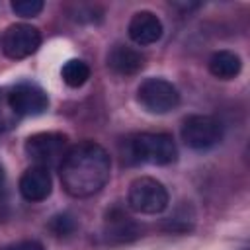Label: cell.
<instances>
[{
    "mask_svg": "<svg viewBox=\"0 0 250 250\" xmlns=\"http://www.w3.org/2000/svg\"><path fill=\"white\" fill-rule=\"evenodd\" d=\"M2 180H4V174H2V168H0V188H2Z\"/></svg>",
    "mask_w": 250,
    "mask_h": 250,
    "instance_id": "18",
    "label": "cell"
},
{
    "mask_svg": "<svg viewBox=\"0 0 250 250\" xmlns=\"http://www.w3.org/2000/svg\"><path fill=\"white\" fill-rule=\"evenodd\" d=\"M68 152V141L61 133H37L25 141V154L35 162V166L51 168L62 162Z\"/></svg>",
    "mask_w": 250,
    "mask_h": 250,
    "instance_id": "4",
    "label": "cell"
},
{
    "mask_svg": "<svg viewBox=\"0 0 250 250\" xmlns=\"http://www.w3.org/2000/svg\"><path fill=\"white\" fill-rule=\"evenodd\" d=\"M0 250H45L41 242L37 240H20V242H12V244H6L2 246Z\"/></svg>",
    "mask_w": 250,
    "mask_h": 250,
    "instance_id": "17",
    "label": "cell"
},
{
    "mask_svg": "<svg viewBox=\"0 0 250 250\" xmlns=\"http://www.w3.org/2000/svg\"><path fill=\"white\" fill-rule=\"evenodd\" d=\"M107 66L121 76H131L145 66V55L133 47L115 45L107 55Z\"/></svg>",
    "mask_w": 250,
    "mask_h": 250,
    "instance_id": "11",
    "label": "cell"
},
{
    "mask_svg": "<svg viewBox=\"0 0 250 250\" xmlns=\"http://www.w3.org/2000/svg\"><path fill=\"white\" fill-rule=\"evenodd\" d=\"M41 33L37 27L27 23L10 25L2 35V51L10 59H25L37 51Z\"/></svg>",
    "mask_w": 250,
    "mask_h": 250,
    "instance_id": "7",
    "label": "cell"
},
{
    "mask_svg": "<svg viewBox=\"0 0 250 250\" xmlns=\"http://www.w3.org/2000/svg\"><path fill=\"white\" fill-rule=\"evenodd\" d=\"M129 154L135 162L166 166L178 156L176 143L166 133H139L129 139Z\"/></svg>",
    "mask_w": 250,
    "mask_h": 250,
    "instance_id": "2",
    "label": "cell"
},
{
    "mask_svg": "<svg viewBox=\"0 0 250 250\" xmlns=\"http://www.w3.org/2000/svg\"><path fill=\"white\" fill-rule=\"evenodd\" d=\"M61 78H62V82H64L66 86L78 88V86H82V84L90 78V68H88V64H86L84 61H80V59H70V61H66V62L62 64V68H61Z\"/></svg>",
    "mask_w": 250,
    "mask_h": 250,
    "instance_id": "14",
    "label": "cell"
},
{
    "mask_svg": "<svg viewBox=\"0 0 250 250\" xmlns=\"http://www.w3.org/2000/svg\"><path fill=\"white\" fill-rule=\"evenodd\" d=\"M240 68H242L240 57L234 55L232 51H217L209 59V72L221 80L234 78L240 72Z\"/></svg>",
    "mask_w": 250,
    "mask_h": 250,
    "instance_id": "12",
    "label": "cell"
},
{
    "mask_svg": "<svg viewBox=\"0 0 250 250\" xmlns=\"http://www.w3.org/2000/svg\"><path fill=\"white\" fill-rule=\"evenodd\" d=\"M105 232H107V238L123 242V240H131V238L137 236V225L125 213H121L119 209H113L107 215Z\"/></svg>",
    "mask_w": 250,
    "mask_h": 250,
    "instance_id": "13",
    "label": "cell"
},
{
    "mask_svg": "<svg viewBox=\"0 0 250 250\" xmlns=\"http://www.w3.org/2000/svg\"><path fill=\"white\" fill-rule=\"evenodd\" d=\"M111 160L104 146L84 141L68 148L61 162V182L68 195L90 197L109 180Z\"/></svg>",
    "mask_w": 250,
    "mask_h": 250,
    "instance_id": "1",
    "label": "cell"
},
{
    "mask_svg": "<svg viewBox=\"0 0 250 250\" xmlns=\"http://www.w3.org/2000/svg\"><path fill=\"white\" fill-rule=\"evenodd\" d=\"M127 201H129V207L137 213L156 215L168 207V191L158 180L141 176L131 182Z\"/></svg>",
    "mask_w": 250,
    "mask_h": 250,
    "instance_id": "3",
    "label": "cell"
},
{
    "mask_svg": "<svg viewBox=\"0 0 250 250\" xmlns=\"http://www.w3.org/2000/svg\"><path fill=\"white\" fill-rule=\"evenodd\" d=\"M137 100L148 113H168L180 104V94L164 78H146L137 90Z\"/></svg>",
    "mask_w": 250,
    "mask_h": 250,
    "instance_id": "5",
    "label": "cell"
},
{
    "mask_svg": "<svg viewBox=\"0 0 250 250\" xmlns=\"http://www.w3.org/2000/svg\"><path fill=\"white\" fill-rule=\"evenodd\" d=\"M43 6L45 4L41 0H14L12 2V10L21 18H33V16L41 14Z\"/></svg>",
    "mask_w": 250,
    "mask_h": 250,
    "instance_id": "15",
    "label": "cell"
},
{
    "mask_svg": "<svg viewBox=\"0 0 250 250\" xmlns=\"http://www.w3.org/2000/svg\"><path fill=\"white\" fill-rule=\"evenodd\" d=\"M221 137L223 127L211 115H189L182 125V141L193 150L213 148Z\"/></svg>",
    "mask_w": 250,
    "mask_h": 250,
    "instance_id": "6",
    "label": "cell"
},
{
    "mask_svg": "<svg viewBox=\"0 0 250 250\" xmlns=\"http://www.w3.org/2000/svg\"><path fill=\"white\" fill-rule=\"evenodd\" d=\"M51 176L47 168L41 166H31L23 172V176L20 178V193L23 195V199L27 201H43L51 195Z\"/></svg>",
    "mask_w": 250,
    "mask_h": 250,
    "instance_id": "9",
    "label": "cell"
},
{
    "mask_svg": "<svg viewBox=\"0 0 250 250\" xmlns=\"http://www.w3.org/2000/svg\"><path fill=\"white\" fill-rule=\"evenodd\" d=\"M129 37L137 45H152L162 37V21L152 12H137L129 21Z\"/></svg>",
    "mask_w": 250,
    "mask_h": 250,
    "instance_id": "10",
    "label": "cell"
},
{
    "mask_svg": "<svg viewBox=\"0 0 250 250\" xmlns=\"http://www.w3.org/2000/svg\"><path fill=\"white\" fill-rule=\"evenodd\" d=\"M51 229L55 230V234H59V236H64V234H70L72 230H74V221H72V217L70 215H57V217H53V221H51Z\"/></svg>",
    "mask_w": 250,
    "mask_h": 250,
    "instance_id": "16",
    "label": "cell"
},
{
    "mask_svg": "<svg viewBox=\"0 0 250 250\" xmlns=\"http://www.w3.org/2000/svg\"><path fill=\"white\" fill-rule=\"evenodd\" d=\"M8 105L14 115L33 117V115H41L49 107V98L39 86L20 84L8 94Z\"/></svg>",
    "mask_w": 250,
    "mask_h": 250,
    "instance_id": "8",
    "label": "cell"
}]
</instances>
